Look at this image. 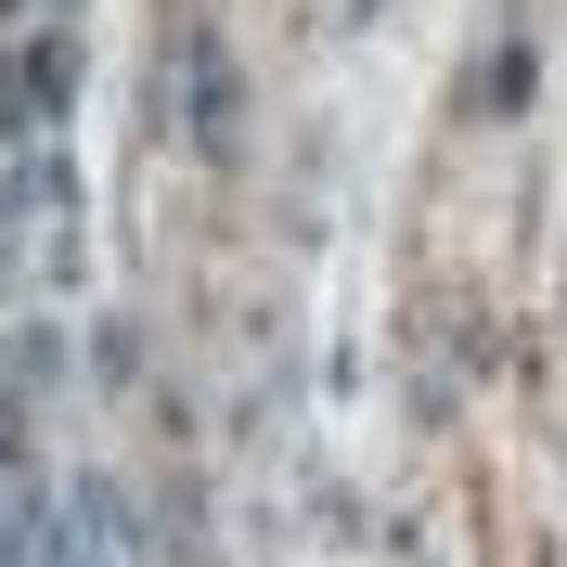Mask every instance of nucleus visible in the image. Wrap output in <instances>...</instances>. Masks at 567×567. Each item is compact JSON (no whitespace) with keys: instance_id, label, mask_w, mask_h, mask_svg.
I'll return each instance as SVG.
<instances>
[{"instance_id":"obj_1","label":"nucleus","mask_w":567,"mask_h":567,"mask_svg":"<svg viewBox=\"0 0 567 567\" xmlns=\"http://www.w3.org/2000/svg\"><path fill=\"white\" fill-rule=\"evenodd\" d=\"M39 27H52V0H0V91L27 78V52H39Z\"/></svg>"}]
</instances>
